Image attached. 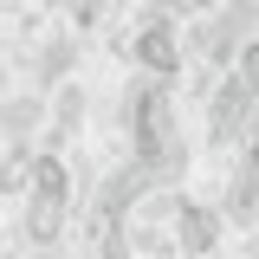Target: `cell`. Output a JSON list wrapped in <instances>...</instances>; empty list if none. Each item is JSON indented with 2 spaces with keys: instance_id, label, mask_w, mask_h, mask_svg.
<instances>
[{
  "instance_id": "6da1fadb",
  "label": "cell",
  "mask_w": 259,
  "mask_h": 259,
  "mask_svg": "<svg viewBox=\"0 0 259 259\" xmlns=\"http://www.w3.org/2000/svg\"><path fill=\"white\" fill-rule=\"evenodd\" d=\"M227 240V221L221 207H207V201H182V221H175V246H182V259H214Z\"/></svg>"
}]
</instances>
